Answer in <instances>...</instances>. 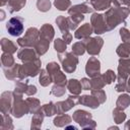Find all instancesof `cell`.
<instances>
[{"label": "cell", "instance_id": "6da1fadb", "mask_svg": "<svg viewBox=\"0 0 130 130\" xmlns=\"http://www.w3.org/2000/svg\"><path fill=\"white\" fill-rule=\"evenodd\" d=\"M129 14L130 12L128 7L122 5H112L104 14L107 30L110 31L114 29L120 23L125 24V20Z\"/></svg>", "mask_w": 130, "mask_h": 130}, {"label": "cell", "instance_id": "7a4b0ae2", "mask_svg": "<svg viewBox=\"0 0 130 130\" xmlns=\"http://www.w3.org/2000/svg\"><path fill=\"white\" fill-rule=\"evenodd\" d=\"M59 61L66 73H73L78 64V58L73 52L58 53Z\"/></svg>", "mask_w": 130, "mask_h": 130}, {"label": "cell", "instance_id": "3957f363", "mask_svg": "<svg viewBox=\"0 0 130 130\" xmlns=\"http://www.w3.org/2000/svg\"><path fill=\"white\" fill-rule=\"evenodd\" d=\"M40 40V29L37 27H29L26 29L25 35L17 40V45L21 48H34Z\"/></svg>", "mask_w": 130, "mask_h": 130}, {"label": "cell", "instance_id": "277c9868", "mask_svg": "<svg viewBox=\"0 0 130 130\" xmlns=\"http://www.w3.org/2000/svg\"><path fill=\"white\" fill-rule=\"evenodd\" d=\"M72 119L78 123L82 129H94L96 126L95 122L91 119V114L84 110H76L73 113Z\"/></svg>", "mask_w": 130, "mask_h": 130}, {"label": "cell", "instance_id": "5b68a950", "mask_svg": "<svg viewBox=\"0 0 130 130\" xmlns=\"http://www.w3.org/2000/svg\"><path fill=\"white\" fill-rule=\"evenodd\" d=\"M13 94H14V100L11 109V115L15 118H21L23 115L29 113L27 103L26 101L22 100V94H17L15 92H13Z\"/></svg>", "mask_w": 130, "mask_h": 130}, {"label": "cell", "instance_id": "8992f818", "mask_svg": "<svg viewBox=\"0 0 130 130\" xmlns=\"http://www.w3.org/2000/svg\"><path fill=\"white\" fill-rule=\"evenodd\" d=\"M23 22H24V19L20 16L11 17L6 23V29L8 34L12 37H19L24 29Z\"/></svg>", "mask_w": 130, "mask_h": 130}, {"label": "cell", "instance_id": "52a82bcc", "mask_svg": "<svg viewBox=\"0 0 130 130\" xmlns=\"http://www.w3.org/2000/svg\"><path fill=\"white\" fill-rule=\"evenodd\" d=\"M82 42L85 45L86 52L91 56H96L100 54L102 47L104 45V40L101 37H94V38H87L85 40H82Z\"/></svg>", "mask_w": 130, "mask_h": 130}, {"label": "cell", "instance_id": "ba28073f", "mask_svg": "<svg viewBox=\"0 0 130 130\" xmlns=\"http://www.w3.org/2000/svg\"><path fill=\"white\" fill-rule=\"evenodd\" d=\"M4 75L7 79L9 80H20V79H26V75L23 71L22 65L20 64H14L13 66L9 67V68H4Z\"/></svg>", "mask_w": 130, "mask_h": 130}, {"label": "cell", "instance_id": "9c48e42d", "mask_svg": "<svg viewBox=\"0 0 130 130\" xmlns=\"http://www.w3.org/2000/svg\"><path fill=\"white\" fill-rule=\"evenodd\" d=\"M130 75V58H120L118 65V82H126Z\"/></svg>", "mask_w": 130, "mask_h": 130}, {"label": "cell", "instance_id": "30bf717a", "mask_svg": "<svg viewBox=\"0 0 130 130\" xmlns=\"http://www.w3.org/2000/svg\"><path fill=\"white\" fill-rule=\"evenodd\" d=\"M90 24L92 26L93 32L96 35H102L107 30V25L105 22V18H104V14L101 13H92L91 17H90Z\"/></svg>", "mask_w": 130, "mask_h": 130}, {"label": "cell", "instance_id": "8fae6325", "mask_svg": "<svg viewBox=\"0 0 130 130\" xmlns=\"http://www.w3.org/2000/svg\"><path fill=\"white\" fill-rule=\"evenodd\" d=\"M13 100H14L13 91H4L1 93V98H0V111H1V113L11 114Z\"/></svg>", "mask_w": 130, "mask_h": 130}, {"label": "cell", "instance_id": "7c38bea8", "mask_svg": "<svg viewBox=\"0 0 130 130\" xmlns=\"http://www.w3.org/2000/svg\"><path fill=\"white\" fill-rule=\"evenodd\" d=\"M41 65H42L41 59L40 58H37L34 61L23 63L22 68H23V71H24V73H25V75L27 77L28 76L29 77H35L38 74H40V72L42 70L41 69Z\"/></svg>", "mask_w": 130, "mask_h": 130}, {"label": "cell", "instance_id": "4fadbf2b", "mask_svg": "<svg viewBox=\"0 0 130 130\" xmlns=\"http://www.w3.org/2000/svg\"><path fill=\"white\" fill-rule=\"evenodd\" d=\"M85 73L91 78L101 74V62L96 57H90L85 65Z\"/></svg>", "mask_w": 130, "mask_h": 130}, {"label": "cell", "instance_id": "5bb4252c", "mask_svg": "<svg viewBox=\"0 0 130 130\" xmlns=\"http://www.w3.org/2000/svg\"><path fill=\"white\" fill-rule=\"evenodd\" d=\"M17 58L21 60L23 63H26V62L34 61L39 57L35 49L27 47V48H21L20 50L17 51Z\"/></svg>", "mask_w": 130, "mask_h": 130}, {"label": "cell", "instance_id": "9a60e30c", "mask_svg": "<svg viewBox=\"0 0 130 130\" xmlns=\"http://www.w3.org/2000/svg\"><path fill=\"white\" fill-rule=\"evenodd\" d=\"M93 32V29H92V26L90 23H84L82 24L80 27H78L75 32H74V37L77 39V40H85L87 38L90 37V35Z\"/></svg>", "mask_w": 130, "mask_h": 130}, {"label": "cell", "instance_id": "2e32d148", "mask_svg": "<svg viewBox=\"0 0 130 130\" xmlns=\"http://www.w3.org/2000/svg\"><path fill=\"white\" fill-rule=\"evenodd\" d=\"M54 35H55V29L51 24L45 23L41 26V28H40V39H44V40H47V41L51 42L54 39Z\"/></svg>", "mask_w": 130, "mask_h": 130}, {"label": "cell", "instance_id": "e0dca14e", "mask_svg": "<svg viewBox=\"0 0 130 130\" xmlns=\"http://www.w3.org/2000/svg\"><path fill=\"white\" fill-rule=\"evenodd\" d=\"M79 104L80 105H83L85 107H88L90 109H96L101 105L99 103V101L92 94H90V95H88V94L80 95L79 96Z\"/></svg>", "mask_w": 130, "mask_h": 130}, {"label": "cell", "instance_id": "ac0fdd59", "mask_svg": "<svg viewBox=\"0 0 130 130\" xmlns=\"http://www.w3.org/2000/svg\"><path fill=\"white\" fill-rule=\"evenodd\" d=\"M76 104L74 103V101L68 96L67 100L65 101H61V102H58L56 103V107H57V114H63L69 110H71Z\"/></svg>", "mask_w": 130, "mask_h": 130}, {"label": "cell", "instance_id": "d6986e66", "mask_svg": "<svg viewBox=\"0 0 130 130\" xmlns=\"http://www.w3.org/2000/svg\"><path fill=\"white\" fill-rule=\"evenodd\" d=\"M66 88L70 91V93L72 94H80L81 90L82 89V86H81V82L75 78H71L67 81V84H66Z\"/></svg>", "mask_w": 130, "mask_h": 130}, {"label": "cell", "instance_id": "ffe728a7", "mask_svg": "<svg viewBox=\"0 0 130 130\" xmlns=\"http://www.w3.org/2000/svg\"><path fill=\"white\" fill-rule=\"evenodd\" d=\"M112 1L113 0H90L89 3L92 6L94 10H108L112 6Z\"/></svg>", "mask_w": 130, "mask_h": 130}, {"label": "cell", "instance_id": "44dd1931", "mask_svg": "<svg viewBox=\"0 0 130 130\" xmlns=\"http://www.w3.org/2000/svg\"><path fill=\"white\" fill-rule=\"evenodd\" d=\"M45 114L43 112L42 109H40L38 112H36L31 118V124H30V128L31 129H39L41 128L42 124H43V120L45 118Z\"/></svg>", "mask_w": 130, "mask_h": 130}, {"label": "cell", "instance_id": "7402d4cb", "mask_svg": "<svg viewBox=\"0 0 130 130\" xmlns=\"http://www.w3.org/2000/svg\"><path fill=\"white\" fill-rule=\"evenodd\" d=\"M93 8L92 6H89L87 5L86 3H81V4H76V5H73L71 6L69 9H68V13L70 12H79V13H91L93 12Z\"/></svg>", "mask_w": 130, "mask_h": 130}, {"label": "cell", "instance_id": "603a6c76", "mask_svg": "<svg viewBox=\"0 0 130 130\" xmlns=\"http://www.w3.org/2000/svg\"><path fill=\"white\" fill-rule=\"evenodd\" d=\"M0 45H1V50L3 52H7V53H10V54H13V53H15L17 51L16 45L11 40H8L6 38L1 39Z\"/></svg>", "mask_w": 130, "mask_h": 130}, {"label": "cell", "instance_id": "cb8c5ba5", "mask_svg": "<svg viewBox=\"0 0 130 130\" xmlns=\"http://www.w3.org/2000/svg\"><path fill=\"white\" fill-rule=\"evenodd\" d=\"M49 47H50V42H49V41L44 40V39H40V40L37 42V44L35 45L34 49H35V51L37 52L38 56H42V55H44V54L48 51Z\"/></svg>", "mask_w": 130, "mask_h": 130}, {"label": "cell", "instance_id": "d4e9b609", "mask_svg": "<svg viewBox=\"0 0 130 130\" xmlns=\"http://www.w3.org/2000/svg\"><path fill=\"white\" fill-rule=\"evenodd\" d=\"M53 123L56 127H65L71 123V117L69 115H65L64 113L59 114L57 117H55Z\"/></svg>", "mask_w": 130, "mask_h": 130}, {"label": "cell", "instance_id": "484cf974", "mask_svg": "<svg viewBox=\"0 0 130 130\" xmlns=\"http://www.w3.org/2000/svg\"><path fill=\"white\" fill-rule=\"evenodd\" d=\"M26 3V0H9L8 2V10L10 13L17 12L21 10Z\"/></svg>", "mask_w": 130, "mask_h": 130}, {"label": "cell", "instance_id": "4316f807", "mask_svg": "<svg viewBox=\"0 0 130 130\" xmlns=\"http://www.w3.org/2000/svg\"><path fill=\"white\" fill-rule=\"evenodd\" d=\"M0 128H1L2 130H9V129H13L12 119L10 118L9 114L1 113V115H0Z\"/></svg>", "mask_w": 130, "mask_h": 130}, {"label": "cell", "instance_id": "83f0119b", "mask_svg": "<svg viewBox=\"0 0 130 130\" xmlns=\"http://www.w3.org/2000/svg\"><path fill=\"white\" fill-rule=\"evenodd\" d=\"M116 53L121 58L129 57L130 56V43L129 42H123L122 44H120L116 49Z\"/></svg>", "mask_w": 130, "mask_h": 130}, {"label": "cell", "instance_id": "f1b7e54d", "mask_svg": "<svg viewBox=\"0 0 130 130\" xmlns=\"http://www.w3.org/2000/svg\"><path fill=\"white\" fill-rule=\"evenodd\" d=\"M56 23L59 27V29L61 30L62 34H66L70 30L69 28V23H68V18L63 16V15H59L57 18H56Z\"/></svg>", "mask_w": 130, "mask_h": 130}, {"label": "cell", "instance_id": "f546056e", "mask_svg": "<svg viewBox=\"0 0 130 130\" xmlns=\"http://www.w3.org/2000/svg\"><path fill=\"white\" fill-rule=\"evenodd\" d=\"M1 64H2V68H9L11 66H13L15 64L14 58L12 56V54L7 53V52H3L1 55Z\"/></svg>", "mask_w": 130, "mask_h": 130}, {"label": "cell", "instance_id": "4dcf8cb0", "mask_svg": "<svg viewBox=\"0 0 130 130\" xmlns=\"http://www.w3.org/2000/svg\"><path fill=\"white\" fill-rule=\"evenodd\" d=\"M28 87V80L26 79H20V80H16L15 81V87L13 92L17 93V94H23L26 92V89Z\"/></svg>", "mask_w": 130, "mask_h": 130}, {"label": "cell", "instance_id": "1f68e13d", "mask_svg": "<svg viewBox=\"0 0 130 130\" xmlns=\"http://www.w3.org/2000/svg\"><path fill=\"white\" fill-rule=\"evenodd\" d=\"M130 105V96L127 93H122L118 96L117 102H116V106L117 108L121 109V110H125L126 108H128V106Z\"/></svg>", "mask_w": 130, "mask_h": 130}, {"label": "cell", "instance_id": "d6a6232c", "mask_svg": "<svg viewBox=\"0 0 130 130\" xmlns=\"http://www.w3.org/2000/svg\"><path fill=\"white\" fill-rule=\"evenodd\" d=\"M52 80L55 84H60V85H66L67 84V78H66V75L61 71V70H58L57 72L53 73L52 75Z\"/></svg>", "mask_w": 130, "mask_h": 130}, {"label": "cell", "instance_id": "836d02e7", "mask_svg": "<svg viewBox=\"0 0 130 130\" xmlns=\"http://www.w3.org/2000/svg\"><path fill=\"white\" fill-rule=\"evenodd\" d=\"M39 82L42 86H48L51 82H53L52 80V76L50 75V73L47 71V69H42L40 72V77H39Z\"/></svg>", "mask_w": 130, "mask_h": 130}, {"label": "cell", "instance_id": "e575fe53", "mask_svg": "<svg viewBox=\"0 0 130 130\" xmlns=\"http://www.w3.org/2000/svg\"><path fill=\"white\" fill-rule=\"evenodd\" d=\"M90 85H91V89H101L106 85V82L104 80V77L102 74L91 77L90 78Z\"/></svg>", "mask_w": 130, "mask_h": 130}, {"label": "cell", "instance_id": "d590c367", "mask_svg": "<svg viewBox=\"0 0 130 130\" xmlns=\"http://www.w3.org/2000/svg\"><path fill=\"white\" fill-rule=\"evenodd\" d=\"M41 109L43 110L46 117H51V116L57 114V107H56V104H54L53 102H50L48 104L43 105L41 107Z\"/></svg>", "mask_w": 130, "mask_h": 130}, {"label": "cell", "instance_id": "8d00e7d4", "mask_svg": "<svg viewBox=\"0 0 130 130\" xmlns=\"http://www.w3.org/2000/svg\"><path fill=\"white\" fill-rule=\"evenodd\" d=\"M25 101L27 103V106H28L30 114H35L36 112H38L41 109V104H40V101L38 99H36V98H27Z\"/></svg>", "mask_w": 130, "mask_h": 130}, {"label": "cell", "instance_id": "74e56055", "mask_svg": "<svg viewBox=\"0 0 130 130\" xmlns=\"http://www.w3.org/2000/svg\"><path fill=\"white\" fill-rule=\"evenodd\" d=\"M113 118H114V121L116 124H120L125 121L126 114L123 112V110L116 107V109H114V111H113Z\"/></svg>", "mask_w": 130, "mask_h": 130}, {"label": "cell", "instance_id": "f35d334b", "mask_svg": "<svg viewBox=\"0 0 130 130\" xmlns=\"http://www.w3.org/2000/svg\"><path fill=\"white\" fill-rule=\"evenodd\" d=\"M54 6L60 11H65L70 8L71 1L70 0H54Z\"/></svg>", "mask_w": 130, "mask_h": 130}, {"label": "cell", "instance_id": "ab89813d", "mask_svg": "<svg viewBox=\"0 0 130 130\" xmlns=\"http://www.w3.org/2000/svg\"><path fill=\"white\" fill-rule=\"evenodd\" d=\"M85 45L83 42H76L73 44L72 46V52L76 55V56H81L84 54L85 52Z\"/></svg>", "mask_w": 130, "mask_h": 130}, {"label": "cell", "instance_id": "60d3db41", "mask_svg": "<svg viewBox=\"0 0 130 130\" xmlns=\"http://www.w3.org/2000/svg\"><path fill=\"white\" fill-rule=\"evenodd\" d=\"M54 48H55V50H56L57 53L66 52L67 43H66L63 39H56V40L54 41Z\"/></svg>", "mask_w": 130, "mask_h": 130}, {"label": "cell", "instance_id": "b9f144b4", "mask_svg": "<svg viewBox=\"0 0 130 130\" xmlns=\"http://www.w3.org/2000/svg\"><path fill=\"white\" fill-rule=\"evenodd\" d=\"M91 94L99 101L100 104H104L107 100L106 92L103 88H101V89H91Z\"/></svg>", "mask_w": 130, "mask_h": 130}, {"label": "cell", "instance_id": "7bdbcfd3", "mask_svg": "<svg viewBox=\"0 0 130 130\" xmlns=\"http://www.w3.org/2000/svg\"><path fill=\"white\" fill-rule=\"evenodd\" d=\"M66 88L65 85H60V84H54L52 89H51V94L55 95V96H62L65 94Z\"/></svg>", "mask_w": 130, "mask_h": 130}, {"label": "cell", "instance_id": "ee69618b", "mask_svg": "<svg viewBox=\"0 0 130 130\" xmlns=\"http://www.w3.org/2000/svg\"><path fill=\"white\" fill-rule=\"evenodd\" d=\"M37 7H38L39 11L47 12L51 8V2H50V0H38L37 1Z\"/></svg>", "mask_w": 130, "mask_h": 130}, {"label": "cell", "instance_id": "f6af8a7d", "mask_svg": "<svg viewBox=\"0 0 130 130\" xmlns=\"http://www.w3.org/2000/svg\"><path fill=\"white\" fill-rule=\"evenodd\" d=\"M103 75V77H104V80H105V82H106V84H111L112 82H114L115 81V79H116V74H115V72L113 71V70H111V69H108L104 74H102Z\"/></svg>", "mask_w": 130, "mask_h": 130}, {"label": "cell", "instance_id": "bcb514c9", "mask_svg": "<svg viewBox=\"0 0 130 130\" xmlns=\"http://www.w3.org/2000/svg\"><path fill=\"white\" fill-rule=\"evenodd\" d=\"M46 69H47V71L50 73V75H52L53 73H55V72H57L58 70H60V66L57 64V62H50V63L47 64Z\"/></svg>", "mask_w": 130, "mask_h": 130}, {"label": "cell", "instance_id": "7dc6e473", "mask_svg": "<svg viewBox=\"0 0 130 130\" xmlns=\"http://www.w3.org/2000/svg\"><path fill=\"white\" fill-rule=\"evenodd\" d=\"M120 37L122 39L123 42H129L130 43V31L126 28V27H122L120 28Z\"/></svg>", "mask_w": 130, "mask_h": 130}, {"label": "cell", "instance_id": "c3c4849f", "mask_svg": "<svg viewBox=\"0 0 130 130\" xmlns=\"http://www.w3.org/2000/svg\"><path fill=\"white\" fill-rule=\"evenodd\" d=\"M80 82H81V86H82V89H83V90H89V89H91L90 79H89V78L83 77V78H81Z\"/></svg>", "mask_w": 130, "mask_h": 130}, {"label": "cell", "instance_id": "681fc988", "mask_svg": "<svg viewBox=\"0 0 130 130\" xmlns=\"http://www.w3.org/2000/svg\"><path fill=\"white\" fill-rule=\"evenodd\" d=\"M115 89L118 92L126 91V82H117V84L115 85Z\"/></svg>", "mask_w": 130, "mask_h": 130}, {"label": "cell", "instance_id": "f907efd6", "mask_svg": "<svg viewBox=\"0 0 130 130\" xmlns=\"http://www.w3.org/2000/svg\"><path fill=\"white\" fill-rule=\"evenodd\" d=\"M37 93V87L36 85H32V84H28V87L26 89V92L25 94L26 95H34Z\"/></svg>", "mask_w": 130, "mask_h": 130}, {"label": "cell", "instance_id": "816d5d0a", "mask_svg": "<svg viewBox=\"0 0 130 130\" xmlns=\"http://www.w3.org/2000/svg\"><path fill=\"white\" fill-rule=\"evenodd\" d=\"M63 40L67 43V45L68 44H70L71 43V41H72V35L68 31V32H66V34H63Z\"/></svg>", "mask_w": 130, "mask_h": 130}, {"label": "cell", "instance_id": "f5cc1de1", "mask_svg": "<svg viewBox=\"0 0 130 130\" xmlns=\"http://www.w3.org/2000/svg\"><path fill=\"white\" fill-rule=\"evenodd\" d=\"M118 2L121 5H125L126 7H128V9L130 8V0H118Z\"/></svg>", "mask_w": 130, "mask_h": 130}, {"label": "cell", "instance_id": "db71d44e", "mask_svg": "<svg viewBox=\"0 0 130 130\" xmlns=\"http://www.w3.org/2000/svg\"><path fill=\"white\" fill-rule=\"evenodd\" d=\"M126 91H128L130 93V75H129V77L126 81Z\"/></svg>", "mask_w": 130, "mask_h": 130}, {"label": "cell", "instance_id": "11a10c76", "mask_svg": "<svg viewBox=\"0 0 130 130\" xmlns=\"http://www.w3.org/2000/svg\"><path fill=\"white\" fill-rule=\"evenodd\" d=\"M124 129H125V130H130V120H128V121L126 122V124H125V126H124Z\"/></svg>", "mask_w": 130, "mask_h": 130}, {"label": "cell", "instance_id": "9f6ffc18", "mask_svg": "<svg viewBox=\"0 0 130 130\" xmlns=\"http://www.w3.org/2000/svg\"><path fill=\"white\" fill-rule=\"evenodd\" d=\"M8 2H9V0H0V5L1 6H4V5L8 4Z\"/></svg>", "mask_w": 130, "mask_h": 130}, {"label": "cell", "instance_id": "6f0895ef", "mask_svg": "<svg viewBox=\"0 0 130 130\" xmlns=\"http://www.w3.org/2000/svg\"><path fill=\"white\" fill-rule=\"evenodd\" d=\"M0 12H1V18H0V20H3V19L5 18V13H4V11H3L2 9H1Z\"/></svg>", "mask_w": 130, "mask_h": 130}, {"label": "cell", "instance_id": "680465c9", "mask_svg": "<svg viewBox=\"0 0 130 130\" xmlns=\"http://www.w3.org/2000/svg\"><path fill=\"white\" fill-rule=\"evenodd\" d=\"M65 129H73V130H76V127L75 126H65Z\"/></svg>", "mask_w": 130, "mask_h": 130}, {"label": "cell", "instance_id": "91938a15", "mask_svg": "<svg viewBox=\"0 0 130 130\" xmlns=\"http://www.w3.org/2000/svg\"><path fill=\"white\" fill-rule=\"evenodd\" d=\"M129 12H130V8H129Z\"/></svg>", "mask_w": 130, "mask_h": 130}, {"label": "cell", "instance_id": "94428289", "mask_svg": "<svg viewBox=\"0 0 130 130\" xmlns=\"http://www.w3.org/2000/svg\"><path fill=\"white\" fill-rule=\"evenodd\" d=\"M86 1H90V0H86Z\"/></svg>", "mask_w": 130, "mask_h": 130}]
</instances>
